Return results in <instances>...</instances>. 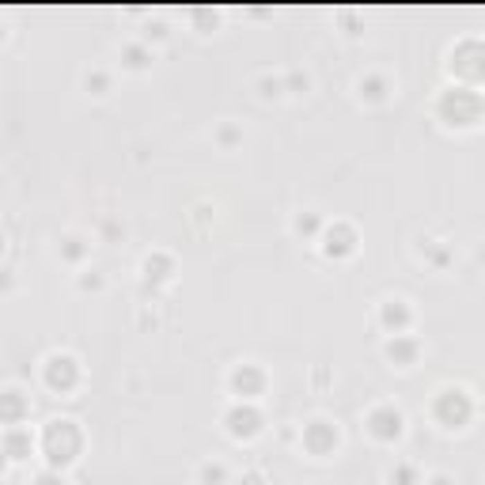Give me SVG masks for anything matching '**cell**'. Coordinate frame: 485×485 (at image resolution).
Instances as JSON below:
<instances>
[{"label": "cell", "mask_w": 485, "mask_h": 485, "mask_svg": "<svg viewBox=\"0 0 485 485\" xmlns=\"http://www.w3.org/2000/svg\"><path fill=\"white\" fill-rule=\"evenodd\" d=\"M80 451V428L72 421H50L46 428V455L53 466H69Z\"/></svg>", "instance_id": "cell-1"}, {"label": "cell", "mask_w": 485, "mask_h": 485, "mask_svg": "<svg viewBox=\"0 0 485 485\" xmlns=\"http://www.w3.org/2000/svg\"><path fill=\"white\" fill-rule=\"evenodd\" d=\"M46 383L53 391H64V387L76 383V360L72 357H50L46 360Z\"/></svg>", "instance_id": "cell-2"}, {"label": "cell", "mask_w": 485, "mask_h": 485, "mask_svg": "<svg viewBox=\"0 0 485 485\" xmlns=\"http://www.w3.org/2000/svg\"><path fill=\"white\" fill-rule=\"evenodd\" d=\"M368 425H371V432H376V436L391 440V436L402 432V414H398V409H391V406H383V409H376V414L368 417Z\"/></svg>", "instance_id": "cell-3"}, {"label": "cell", "mask_w": 485, "mask_h": 485, "mask_svg": "<svg viewBox=\"0 0 485 485\" xmlns=\"http://www.w3.org/2000/svg\"><path fill=\"white\" fill-rule=\"evenodd\" d=\"M262 371L250 368V364H242V368H236V376H231V387L239 391V398H254L258 391H262Z\"/></svg>", "instance_id": "cell-4"}, {"label": "cell", "mask_w": 485, "mask_h": 485, "mask_svg": "<svg viewBox=\"0 0 485 485\" xmlns=\"http://www.w3.org/2000/svg\"><path fill=\"white\" fill-rule=\"evenodd\" d=\"M334 440H337V432L326 421H311V425H307V448H311V451L334 448Z\"/></svg>", "instance_id": "cell-5"}, {"label": "cell", "mask_w": 485, "mask_h": 485, "mask_svg": "<svg viewBox=\"0 0 485 485\" xmlns=\"http://www.w3.org/2000/svg\"><path fill=\"white\" fill-rule=\"evenodd\" d=\"M258 425H262V417H258L254 409H231V414H228V428H231L236 436L258 432Z\"/></svg>", "instance_id": "cell-6"}, {"label": "cell", "mask_w": 485, "mask_h": 485, "mask_svg": "<svg viewBox=\"0 0 485 485\" xmlns=\"http://www.w3.org/2000/svg\"><path fill=\"white\" fill-rule=\"evenodd\" d=\"M23 409H27V402L19 398V391H4V394H0V421H4V425H15L23 417Z\"/></svg>", "instance_id": "cell-7"}, {"label": "cell", "mask_w": 485, "mask_h": 485, "mask_svg": "<svg viewBox=\"0 0 485 485\" xmlns=\"http://www.w3.org/2000/svg\"><path fill=\"white\" fill-rule=\"evenodd\" d=\"M4 455H12V459H27L30 455V436L27 432H8L4 436Z\"/></svg>", "instance_id": "cell-8"}, {"label": "cell", "mask_w": 485, "mask_h": 485, "mask_svg": "<svg viewBox=\"0 0 485 485\" xmlns=\"http://www.w3.org/2000/svg\"><path fill=\"white\" fill-rule=\"evenodd\" d=\"M201 482H205V485H220L224 482V466L220 463H205V466H201Z\"/></svg>", "instance_id": "cell-9"}, {"label": "cell", "mask_w": 485, "mask_h": 485, "mask_svg": "<svg viewBox=\"0 0 485 485\" xmlns=\"http://www.w3.org/2000/svg\"><path fill=\"white\" fill-rule=\"evenodd\" d=\"M383 319H387V322H406V307H402V300H394V303H387V311H383Z\"/></svg>", "instance_id": "cell-10"}, {"label": "cell", "mask_w": 485, "mask_h": 485, "mask_svg": "<svg viewBox=\"0 0 485 485\" xmlns=\"http://www.w3.org/2000/svg\"><path fill=\"white\" fill-rule=\"evenodd\" d=\"M387 353H391V357H398V360H409L414 345H406V342H391V345H387Z\"/></svg>", "instance_id": "cell-11"}, {"label": "cell", "mask_w": 485, "mask_h": 485, "mask_svg": "<svg viewBox=\"0 0 485 485\" xmlns=\"http://www.w3.org/2000/svg\"><path fill=\"white\" fill-rule=\"evenodd\" d=\"M125 58H129V64H133V69H141V64H144V58H148V53H144L141 46H129V50H125Z\"/></svg>", "instance_id": "cell-12"}, {"label": "cell", "mask_w": 485, "mask_h": 485, "mask_svg": "<svg viewBox=\"0 0 485 485\" xmlns=\"http://www.w3.org/2000/svg\"><path fill=\"white\" fill-rule=\"evenodd\" d=\"M296 231H315V216H300V220H296Z\"/></svg>", "instance_id": "cell-13"}, {"label": "cell", "mask_w": 485, "mask_h": 485, "mask_svg": "<svg viewBox=\"0 0 485 485\" xmlns=\"http://www.w3.org/2000/svg\"><path fill=\"white\" fill-rule=\"evenodd\" d=\"M35 485H64V482H61V478H58V474H53V470H50V474H42V478H38Z\"/></svg>", "instance_id": "cell-14"}, {"label": "cell", "mask_w": 485, "mask_h": 485, "mask_svg": "<svg viewBox=\"0 0 485 485\" xmlns=\"http://www.w3.org/2000/svg\"><path fill=\"white\" fill-rule=\"evenodd\" d=\"M80 250H84V247H80V239H69V258H76Z\"/></svg>", "instance_id": "cell-15"}, {"label": "cell", "mask_w": 485, "mask_h": 485, "mask_svg": "<svg viewBox=\"0 0 485 485\" xmlns=\"http://www.w3.org/2000/svg\"><path fill=\"white\" fill-rule=\"evenodd\" d=\"M0 470H4V463H0Z\"/></svg>", "instance_id": "cell-16"}]
</instances>
